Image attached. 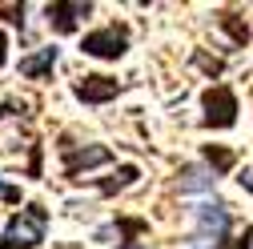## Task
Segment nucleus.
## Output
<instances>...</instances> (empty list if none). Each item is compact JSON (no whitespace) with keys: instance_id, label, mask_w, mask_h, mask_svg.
Wrapping results in <instances>:
<instances>
[{"instance_id":"1","label":"nucleus","mask_w":253,"mask_h":249,"mask_svg":"<svg viewBox=\"0 0 253 249\" xmlns=\"http://www.w3.org/2000/svg\"><path fill=\"white\" fill-rule=\"evenodd\" d=\"M48 229V209L44 205H24L0 233V249H37Z\"/></svg>"},{"instance_id":"2","label":"nucleus","mask_w":253,"mask_h":249,"mask_svg":"<svg viewBox=\"0 0 253 249\" xmlns=\"http://www.w3.org/2000/svg\"><path fill=\"white\" fill-rule=\"evenodd\" d=\"M81 52L84 56H97V60H121L129 52V28L121 24H109V28H97L81 41Z\"/></svg>"},{"instance_id":"3","label":"nucleus","mask_w":253,"mask_h":249,"mask_svg":"<svg viewBox=\"0 0 253 249\" xmlns=\"http://www.w3.org/2000/svg\"><path fill=\"white\" fill-rule=\"evenodd\" d=\"M201 109H205V124H209V129H229V124L237 121V97H233V88L229 84L205 88Z\"/></svg>"},{"instance_id":"4","label":"nucleus","mask_w":253,"mask_h":249,"mask_svg":"<svg viewBox=\"0 0 253 249\" xmlns=\"http://www.w3.org/2000/svg\"><path fill=\"white\" fill-rule=\"evenodd\" d=\"M60 157H65V177H81V169H97V165H109L113 153L105 145H60Z\"/></svg>"},{"instance_id":"5","label":"nucleus","mask_w":253,"mask_h":249,"mask_svg":"<svg viewBox=\"0 0 253 249\" xmlns=\"http://www.w3.org/2000/svg\"><path fill=\"white\" fill-rule=\"evenodd\" d=\"M88 12H92V4H81V0H52V4L44 8V16H48V28H52V33H60V37L77 33L81 16H88Z\"/></svg>"},{"instance_id":"6","label":"nucleus","mask_w":253,"mask_h":249,"mask_svg":"<svg viewBox=\"0 0 253 249\" xmlns=\"http://www.w3.org/2000/svg\"><path fill=\"white\" fill-rule=\"evenodd\" d=\"M73 92H77V101H84V105H105V101H113L121 92V81L101 77V73H88V77H81L73 84Z\"/></svg>"},{"instance_id":"7","label":"nucleus","mask_w":253,"mask_h":249,"mask_svg":"<svg viewBox=\"0 0 253 249\" xmlns=\"http://www.w3.org/2000/svg\"><path fill=\"white\" fill-rule=\"evenodd\" d=\"M52 69H56V48H52V44L20 60V77H28V81H44Z\"/></svg>"},{"instance_id":"8","label":"nucleus","mask_w":253,"mask_h":249,"mask_svg":"<svg viewBox=\"0 0 253 249\" xmlns=\"http://www.w3.org/2000/svg\"><path fill=\"white\" fill-rule=\"evenodd\" d=\"M141 173H137V165H121L113 177H105V181H97V189L105 193V197H113V193H121V189H129V185L137 181Z\"/></svg>"},{"instance_id":"9","label":"nucleus","mask_w":253,"mask_h":249,"mask_svg":"<svg viewBox=\"0 0 253 249\" xmlns=\"http://www.w3.org/2000/svg\"><path fill=\"white\" fill-rule=\"evenodd\" d=\"M205 165L213 169V177H225L237 165V157H233L229 149H221V145H205Z\"/></svg>"},{"instance_id":"10","label":"nucleus","mask_w":253,"mask_h":249,"mask_svg":"<svg viewBox=\"0 0 253 249\" xmlns=\"http://www.w3.org/2000/svg\"><path fill=\"white\" fill-rule=\"evenodd\" d=\"M217 24H221V28H225V33L233 37V44H237V48H245V41H249V28L237 20V12H221V16H217Z\"/></svg>"},{"instance_id":"11","label":"nucleus","mask_w":253,"mask_h":249,"mask_svg":"<svg viewBox=\"0 0 253 249\" xmlns=\"http://www.w3.org/2000/svg\"><path fill=\"white\" fill-rule=\"evenodd\" d=\"M209 185H213V181H209L201 169H193V165H185V169H181V189H185V193H193V189H209Z\"/></svg>"},{"instance_id":"12","label":"nucleus","mask_w":253,"mask_h":249,"mask_svg":"<svg viewBox=\"0 0 253 249\" xmlns=\"http://www.w3.org/2000/svg\"><path fill=\"white\" fill-rule=\"evenodd\" d=\"M117 229L125 233V241H133L137 233H145V229H149V221H141V217H117Z\"/></svg>"},{"instance_id":"13","label":"nucleus","mask_w":253,"mask_h":249,"mask_svg":"<svg viewBox=\"0 0 253 249\" xmlns=\"http://www.w3.org/2000/svg\"><path fill=\"white\" fill-rule=\"evenodd\" d=\"M0 16H4L8 24H16L20 33H24V4H4V8H0Z\"/></svg>"},{"instance_id":"14","label":"nucleus","mask_w":253,"mask_h":249,"mask_svg":"<svg viewBox=\"0 0 253 249\" xmlns=\"http://www.w3.org/2000/svg\"><path fill=\"white\" fill-rule=\"evenodd\" d=\"M249 237H253V229H245L241 237H229V241H221V245H213V249H249Z\"/></svg>"},{"instance_id":"15","label":"nucleus","mask_w":253,"mask_h":249,"mask_svg":"<svg viewBox=\"0 0 253 249\" xmlns=\"http://www.w3.org/2000/svg\"><path fill=\"white\" fill-rule=\"evenodd\" d=\"M193 60H197V65H201V69H205V73H213V77H217V73H221V60H209V56H201V52H197V56H193Z\"/></svg>"},{"instance_id":"16","label":"nucleus","mask_w":253,"mask_h":249,"mask_svg":"<svg viewBox=\"0 0 253 249\" xmlns=\"http://www.w3.org/2000/svg\"><path fill=\"white\" fill-rule=\"evenodd\" d=\"M28 173L41 177V145H33V161H28Z\"/></svg>"},{"instance_id":"17","label":"nucleus","mask_w":253,"mask_h":249,"mask_svg":"<svg viewBox=\"0 0 253 249\" xmlns=\"http://www.w3.org/2000/svg\"><path fill=\"white\" fill-rule=\"evenodd\" d=\"M0 201H20V189H12V185H0Z\"/></svg>"},{"instance_id":"18","label":"nucleus","mask_w":253,"mask_h":249,"mask_svg":"<svg viewBox=\"0 0 253 249\" xmlns=\"http://www.w3.org/2000/svg\"><path fill=\"white\" fill-rule=\"evenodd\" d=\"M8 113H24V105H16V101H8V105H0V121H4Z\"/></svg>"},{"instance_id":"19","label":"nucleus","mask_w":253,"mask_h":249,"mask_svg":"<svg viewBox=\"0 0 253 249\" xmlns=\"http://www.w3.org/2000/svg\"><path fill=\"white\" fill-rule=\"evenodd\" d=\"M4 65H8V37L0 33V69H4Z\"/></svg>"},{"instance_id":"20","label":"nucleus","mask_w":253,"mask_h":249,"mask_svg":"<svg viewBox=\"0 0 253 249\" xmlns=\"http://www.w3.org/2000/svg\"><path fill=\"white\" fill-rule=\"evenodd\" d=\"M117 249H145V245H133V241H125V245H117Z\"/></svg>"}]
</instances>
